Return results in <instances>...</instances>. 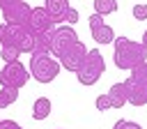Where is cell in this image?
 <instances>
[{"label": "cell", "mask_w": 147, "mask_h": 129, "mask_svg": "<svg viewBox=\"0 0 147 129\" xmlns=\"http://www.w3.org/2000/svg\"><path fill=\"white\" fill-rule=\"evenodd\" d=\"M85 55H87V48H85V44L83 41H76L67 53H62L57 60H60V64H62V69H67V71H78V67L83 64V60H85Z\"/></svg>", "instance_id": "obj_9"}, {"label": "cell", "mask_w": 147, "mask_h": 129, "mask_svg": "<svg viewBox=\"0 0 147 129\" xmlns=\"http://www.w3.org/2000/svg\"><path fill=\"white\" fill-rule=\"evenodd\" d=\"M0 55H2L5 64H7V62H16L18 55H21V48H18V46H0Z\"/></svg>", "instance_id": "obj_18"}, {"label": "cell", "mask_w": 147, "mask_h": 129, "mask_svg": "<svg viewBox=\"0 0 147 129\" xmlns=\"http://www.w3.org/2000/svg\"><path fill=\"white\" fill-rule=\"evenodd\" d=\"M87 23H90L92 39H94L96 44H110V41H115V32H113V28H110V25H106V21H103V16H101V14L92 12Z\"/></svg>", "instance_id": "obj_8"}, {"label": "cell", "mask_w": 147, "mask_h": 129, "mask_svg": "<svg viewBox=\"0 0 147 129\" xmlns=\"http://www.w3.org/2000/svg\"><path fill=\"white\" fill-rule=\"evenodd\" d=\"M96 108H99V111H108V108H113L110 97H108V94H99V97H96Z\"/></svg>", "instance_id": "obj_19"}, {"label": "cell", "mask_w": 147, "mask_h": 129, "mask_svg": "<svg viewBox=\"0 0 147 129\" xmlns=\"http://www.w3.org/2000/svg\"><path fill=\"white\" fill-rule=\"evenodd\" d=\"M94 12L101 16L113 14V12H117V0H94Z\"/></svg>", "instance_id": "obj_16"}, {"label": "cell", "mask_w": 147, "mask_h": 129, "mask_svg": "<svg viewBox=\"0 0 147 129\" xmlns=\"http://www.w3.org/2000/svg\"><path fill=\"white\" fill-rule=\"evenodd\" d=\"M78 18H80V16H78V12H76V9H69V14H67V23H69V25H76V23H78Z\"/></svg>", "instance_id": "obj_22"}, {"label": "cell", "mask_w": 147, "mask_h": 129, "mask_svg": "<svg viewBox=\"0 0 147 129\" xmlns=\"http://www.w3.org/2000/svg\"><path fill=\"white\" fill-rule=\"evenodd\" d=\"M106 94L110 97L113 108H122L124 104H129V78H126V81H122V83H115Z\"/></svg>", "instance_id": "obj_13"}, {"label": "cell", "mask_w": 147, "mask_h": 129, "mask_svg": "<svg viewBox=\"0 0 147 129\" xmlns=\"http://www.w3.org/2000/svg\"><path fill=\"white\" fill-rule=\"evenodd\" d=\"M44 7H46V12L51 14V18H53L55 25L64 23V21H67V14H69V9H71V7H69V0H46Z\"/></svg>", "instance_id": "obj_12"}, {"label": "cell", "mask_w": 147, "mask_h": 129, "mask_svg": "<svg viewBox=\"0 0 147 129\" xmlns=\"http://www.w3.org/2000/svg\"><path fill=\"white\" fill-rule=\"evenodd\" d=\"M51 37H53V30L37 32L34 35V48L30 55H51Z\"/></svg>", "instance_id": "obj_14"}, {"label": "cell", "mask_w": 147, "mask_h": 129, "mask_svg": "<svg viewBox=\"0 0 147 129\" xmlns=\"http://www.w3.org/2000/svg\"><path fill=\"white\" fill-rule=\"evenodd\" d=\"M103 71H106V60H103V55H101L99 48H92V51H87V55H85L83 64L78 67L76 76H78V83H83V85H94V83L101 78Z\"/></svg>", "instance_id": "obj_2"}, {"label": "cell", "mask_w": 147, "mask_h": 129, "mask_svg": "<svg viewBox=\"0 0 147 129\" xmlns=\"http://www.w3.org/2000/svg\"><path fill=\"white\" fill-rule=\"evenodd\" d=\"M129 104H133V106L147 104V62L131 69V76H129Z\"/></svg>", "instance_id": "obj_4"}, {"label": "cell", "mask_w": 147, "mask_h": 129, "mask_svg": "<svg viewBox=\"0 0 147 129\" xmlns=\"http://www.w3.org/2000/svg\"><path fill=\"white\" fill-rule=\"evenodd\" d=\"M115 67L117 69H136L138 64L147 62V48L142 46V41H133L129 37H115Z\"/></svg>", "instance_id": "obj_1"}, {"label": "cell", "mask_w": 147, "mask_h": 129, "mask_svg": "<svg viewBox=\"0 0 147 129\" xmlns=\"http://www.w3.org/2000/svg\"><path fill=\"white\" fill-rule=\"evenodd\" d=\"M30 78V69H25V64L16 62H7L0 69V88H11V90H21Z\"/></svg>", "instance_id": "obj_5"}, {"label": "cell", "mask_w": 147, "mask_h": 129, "mask_svg": "<svg viewBox=\"0 0 147 129\" xmlns=\"http://www.w3.org/2000/svg\"><path fill=\"white\" fill-rule=\"evenodd\" d=\"M0 12H2L5 23H9V25H28L30 23V14H32V7L25 0H18V2H14V5L0 9Z\"/></svg>", "instance_id": "obj_7"}, {"label": "cell", "mask_w": 147, "mask_h": 129, "mask_svg": "<svg viewBox=\"0 0 147 129\" xmlns=\"http://www.w3.org/2000/svg\"><path fill=\"white\" fill-rule=\"evenodd\" d=\"M133 18L136 21H145L147 18V5H133Z\"/></svg>", "instance_id": "obj_20"}, {"label": "cell", "mask_w": 147, "mask_h": 129, "mask_svg": "<svg viewBox=\"0 0 147 129\" xmlns=\"http://www.w3.org/2000/svg\"><path fill=\"white\" fill-rule=\"evenodd\" d=\"M51 115V99L48 97H39L32 104V117L34 120H46Z\"/></svg>", "instance_id": "obj_15"}, {"label": "cell", "mask_w": 147, "mask_h": 129, "mask_svg": "<svg viewBox=\"0 0 147 129\" xmlns=\"http://www.w3.org/2000/svg\"><path fill=\"white\" fill-rule=\"evenodd\" d=\"M113 129H142V127L136 124V122H131V120H117Z\"/></svg>", "instance_id": "obj_21"}, {"label": "cell", "mask_w": 147, "mask_h": 129, "mask_svg": "<svg viewBox=\"0 0 147 129\" xmlns=\"http://www.w3.org/2000/svg\"><path fill=\"white\" fill-rule=\"evenodd\" d=\"M18 97V90H11V88H0V108H7L16 101Z\"/></svg>", "instance_id": "obj_17"}, {"label": "cell", "mask_w": 147, "mask_h": 129, "mask_svg": "<svg viewBox=\"0 0 147 129\" xmlns=\"http://www.w3.org/2000/svg\"><path fill=\"white\" fill-rule=\"evenodd\" d=\"M60 69H62L60 60H53L51 55H30V76L37 78V83L55 81Z\"/></svg>", "instance_id": "obj_3"}, {"label": "cell", "mask_w": 147, "mask_h": 129, "mask_svg": "<svg viewBox=\"0 0 147 129\" xmlns=\"http://www.w3.org/2000/svg\"><path fill=\"white\" fill-rule=\"evenodd\" d=\"M28 25L34 30V35L37 32H48V30L55 28V23H53L51 14L46 12V7H32V14H30V23Z\"/></svg>", "instance_id": "obj_10"}, {"label": "cell", "mask_w": 147, "mask_h": 129, "mask_svg": "<svg viewBox=\"0 0 147 129\" xmlns=\"http://www.w3.org/2000/svg\"><path fill=\"white\" fill-rule=\"evenodd\" d=\"M16 32V46L21 48V53H32L34 48V30L30 25H14Z\"/></svg>", "instance_id": "obj_11"}, {"label": "cell", "mask_w": 147, "mask_h": 129, "mask_svg": "<svg viewBox=\"0 0 147 129\" xmlns=\"http://www.w3.org/2000/svg\"><path fill=\"white\" fill-rule=\"evenodd\" d=\"M14 2H18V0H0V9L9 7V5H14Z\"/></svg>", "instance_id": "obj_24"}, {"label": "cell", "mask_w": 147, "mask_h": 129, "mask_svg": "<svg viewBox=\"0 0 147 129\" xmlns=\"http://www.w3.org/2000/svg\"><path fill=\"white\" fill-rule=\"evenodd\" d=\"M78 39L76 35V28L74 25H60V28H53V37H51V53L55 58H60L62 53H67Z\"/></svg>", "instance_id": "obj_6"}, {"label": "cell", "mask_w": 147, "mask_h": 129, "mask_svg": "<svg viewBox=\"0 0 147 129\" xmlns=\"http://www.w3.org/2000/svg\"><path fill=\"white\" fill-rule=\"evenodd\" d=\"M0 129H23V127H18L14 120H0Z\"/></svg>", "instance_id": "obj_23"}, {"label": "cell", "mask_w": 147, "mask_h": 129, "mask_svg": "<svg viewBox=\"0 0 147 129\" xmlns=\"http://www.w3.org/2000/svg\"><path fill=\"white\" fill-rule=\"evenodd\" d=\"M142 46L147 48V30H145V35H142Z\"/></svg>", "instance_id": "obj_25"}]
</instances>
